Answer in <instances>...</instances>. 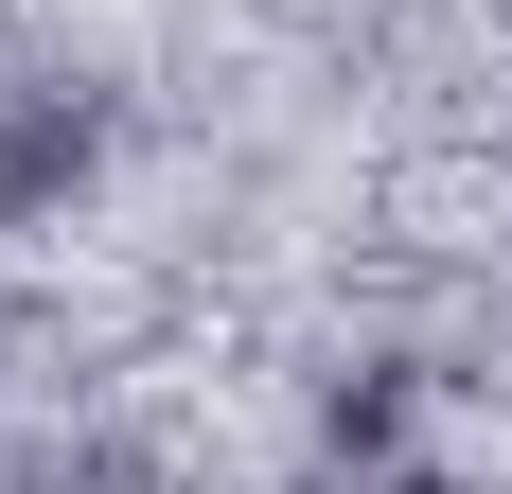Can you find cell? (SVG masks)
<instances>
[{
	"instance_id": "1",
	"label": "cell",
	"mask_w": 512,
	"mask_h": 494,
	"mask_svg": "<svg viewBox=\"0 0 512 494\" xmlns=\"http://www.w3.org/2000/svg\"><path fill=\"white\" fill-rule=\"evenodd\" d=\"M354 494H477V477H354Z\"/></svg>"
}]
</instances>
